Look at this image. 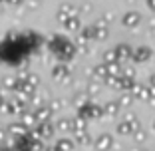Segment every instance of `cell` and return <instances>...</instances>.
I'll use <instances>...</instances> for the list:
<instances>
[{"mask_svg":"<svg viewBox=\"0 0 155 151\" xmlns=\"http://www.w3.org/2000/svg\"><path fill=\"white\" fill-rule=\"evenodd\" d=\"M96 149L97 151H110L111 145H114V139H111V135H107V133H104V135H100V137L96 139Z\"/></svg>","mask_w":155,"mask_h":151,"instance_id":"obj_1","label":"cell"},{"mask_svg":"<svg viewBox=\"0 0 155 151\" xmlns=\"http://www.w3.org/2000/svg\"><path fill=\"white\" fill-rule=\"evenodd\" d=\"M101 113H104V107H100V105H84L82 110V117H101Z\"/></svg>","mask_w":155,"mask_h":151,"instance_id":"obj_2","label":"cell"},{"mask_svg":"<svg viewBox=\"0 0 155 151\" xmlns=\"http://www.w3.org/2000/svg\"><path fill=\"white\" fill-rule=\"evenodd\" d=\"M131 94L135 97H139V100H149V87H145V86H133Z\"/></svg>","mask_w":155,"mask_h":151,"instance_id":"obj_3","label":"cell"},{"mask_svg":"<svg viewBox=\"0 0 155 151\" xmlns=\"http://www.w3.org/2000/svg\"><path fill=\"white\" fill-rule=\"evenodd\" d=\"M139 22V14L137 12H127L125 14V16H123V24H125V26H135V24Z\"/></svg>","mask_w":155,"mask_h":151,"instance_id":"obj_4","label":"cell"},{"mask_svg":"<svg viewBox=\"0 0 155 151\" xmlns=\"http://www.w3.org/2000/svg\"><path fill=\"white\" fill-rule=\"evenodd\" d=\"M115 60H127L129 56H131V50H129L127 46H119V48H115Z\"/></svg>","mask_w":155,"mask_h":151,"instance_id":"obj_5","label":"cell"},{"mask_svg":"<svg viewBox=\"0 0 155 151\" xmlns=\"http://www.w3.org/2000/svg\"><path fill=\"white\" fill-rule=\"evenodd\" d=\"M131 56H133L135 62H145V60L149 58V50H147V48H139V50H135Z\"/></svg>","mask_w":155,"mask_h":151,"instance_id":"obj_6","label":"cell"},{"mask_svg":"<svg viewBox=\"0 0 155 151\" xmlns=\"http://www.w3.org/2000/svg\"><path fill=\"white\" fill-rule=\"evenodd\" d=\"M119 110H121V107H119L117 101H110V103L104 107V113H107V115H117Z\"/></svg>","mask_w":155,"mask_h":151,"instance_id":"obj_7","label":"cell"},{"mask_svg":"<svg viewBox=\"0 0 155 151\" xmlns=\"http://www.w3.org/2000/svg\"><path fill=\"white\" fill-rule=\"evenodd\" d=\"M131 100H133V94L131 92H125V94H121V97H119V107H129V103H131Z\"/></svg>","mask_w":155,"mask_h":151,"instance_id":"obj_8","label":"cell"},{"mask_svg":"<svg viewBox=\"0 0 155 151\" xmlns=\"http://www.w3.org/2000/svg\"><path fill=\"white\" fill-rule=\"evenodd\" d=\"M147 139V133L143 131L141 127H137L135 131H133V141H137V143H143Z\"/></svg>","mask_w":155,"mask_h":151,"instance_id":"obj_9","label":"cell"},{"mask_svg":"<svg viewBox=\"0 0 155 151\" xmlns=\"http://www.w3.org/2000/svg\"><path fill=\"white\" fill-rule=\"evenodd\" d=\"M72 127L76 129V133H82V131H86V119H84V117H78V119H76V123H74Z\"/></svg>","mask_w":155,"mask_h":151,"instance_id":"obj_10","label":"cell"},{"mask_svg":"<svg viewBox=\"0 0 155 151\" xmlns=\"http://www.w3.org/2000/svg\"><path fill=\"white\" fill-rule=\"evenodd\" d=\"M78 139H80V143H84V145H91V137L87 135V133H78Z\"/></svg>","mask_w":155,"mask_h":151,"instance_id":"obj_11","label":"cell"},{"mask_svg":"<svg viewBox=\"0 0 155 151\" xmlns=\"http://www.w3.org/2000/svg\"><path fill=\"white\" fill-rule=\"evenodd\" d=\"M60 147L64 151H70V149H74V141L72 139H62V141H60Z\"/></svg>","mask_w":155,"mask_h":151,"instance_id":"obj_12","label":"cell"},{"mask_svg":"<svg viewBox=\"0 0 155 151\" xmlns=\"http://www.w3.org/2000/svg\"><path fill=\"white\" fill-rule=\"evenodd\" d=\"M96 36H97V38H105V36H107V28L100 24V26L96 28Z\"/></svg>","mask_w":155,"mask_h":151,"instance_id":"obj_13","label":"cell"},{"mask_svg":"<svg viewBox=\"0 0 155 151\" xmlns=\"http://www.w3.org/2000/svg\"><path fill=\"white\" fill-rule=\"evenodd\" d=\"M70 127H72L70 121H66V119H64V121H60V129H70Z\"/></svg>","mask_w":155,"mask_h":151,"instance_id":"obj_14","label":"cell"},{"mask_svg":"<svg viewBox=\"0 0 155 151\" xmlns=\"http://www.w3.org/2000/svg\"><path fill=\"white\" fill-rule=\"evenodd\" d=\"M147 2H149V6H151V8L155 10V0H147Z\"/></svg>","mask_w":155,"mask_h":151,"instance_id":"obj_15","label":"cell"},{"mask_svg":"<svg viewBox=\"0 0 155 151\" xmlns=\"http://www.w3.org/2000/svg\"><path fill=\"white\" fill-rule=\"evenodd\" d=\"M151 86L155 87V76H151Z\"/></svg>","mask_w":155,"mask_h":151,"instance_id":"obj_16","label":"cell"},{"mask_svg":"<svg viewBox=\"0 0 155 151\" xmlns=\"http://www.w3.org/2000/svg\"><path fill=\"white\" fill-rule=\"evenodd\" d=\"M137 151H145V149H137Z\"/></svg>","mask_w":155,"mask_h":151,"instance_id":"obj_17","label":"cell"},{"mask_svg":"<svg viewBox=\"0 0 155 151\" xmlns=\"http://www.w3.org/2000/svg\"><path fill=\"white\" fill-rule=\"evenodd\" d=\"M153 129H155V121H153Z\"/></svg>","mask_w":155,"mask_h":151,"instance_id":"obj_18","label":"cell"}]
</instances>
